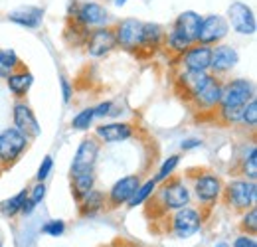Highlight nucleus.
I'll list each match as a JSON object with an SVG mask.
<instances>
[{
    "label": "nucleus",
    "mask_w": 257,
    "mask_h": 247,
    "mask_svg": "<svg viewBox=\"0 0 257 247\" xmlns=\"http://www.w3.org/2000/svg\"><path fill=\"white\" fill-rule=\"evenodd\" d=\"M255 97V85L249 79L237 77L231 79L229 83L224 85V93H222V101L218 105V115L224 123H239L241 121V113L243 107Z\"/></svg>",
    "instance_id": "nucleus-1"
},
{
    "label": "nucleus",
    "mask_w": 257,
    "mask_h": 247,
    "mask_svg": "<svg viewBox=\"0 0 257 247\" xmlns=\"http://www.w3.org/2000/svg\"><path fill=\"white\" fill-rule=\"evenodd\" d=\"M69 20L75 22L77 26L85 28V30H93V28L107 26L111 20V14L101 2H95V0L77 2V0H73L69 6Z\"/></svg>",
    "instance_id": "nucleus-2"
},
{
    "label": "nucleus",
    "mask_w": 257,
    "mask_h": 247,
    "mask_svg": "<svg viewBox=\"0 0 257 247\" xmlns=\"http://www.w3.org/2000/svg\"><path fill=\"white\" fill-rule=\"evenodd\" d=\"M225 204L237 212H245L249 208H253L257 202V184L253 180L247 178H237L231 180L227 186H224Z\"/></svg>",
    "instance_id": "nucleus-3"
},
{
    "label": "nucleus",
    "mask_w": 257,
    "mask_h": 247,
    "mask_svg": "<svg viewBox=\"0 0 257 247\" xmlns=\"http://www.w3.org/2000/svg\"><path fill=\"white\" fill-rule=\"evenodd\" d=\"M30 145V139L20 133L16 127H8L0 133V166L8 168L14 162L20 160V156L26 153Z\"/></svg>",
    "instance_id": "nucleus-4"
},
{
    "label": "nucleus",
    "mask_w": 257,
    "mask_h": 247,
    "mask_svg": "<svg viewBox=\"0 0 257 247\" xmlns=\"http://www.w3.org/2000/svg\"><path fill=\"white\" fill-rule=\"evenodd\" d=\"M225 20H227L229 30L237 32L241 36H253L257 32L255 12H253V8L249 4H245L241 0H235V2H231L227 6Z\"/></svg>",
    "instance_id": "nucleus-5"
},
{
    "label": "nucleus",
    "mask_w": 257,
    "mask_h": 247,
    "mask_svg": "<svg viewBox=\"0 0 257 247\" xmlns=\"http://www.w3.org/2000/svg\"><path fill=\"white\" fill-rule=\"evenodd\" d=\"M229 34V26H227V20L222 14H206L202 16V24H200V30L196 36V42L198 44H204V46H216V44H222Z\"/></svg>",
    "instance_id": "nucleus-6"
},
{
    "label": "nucleus",
    "mask_w": 257,
    "mask_h": 247,
    "mask_svg": "<svg viewBox=\"0 0 257 247\" xmlns=\"http://www.w3.org/2000/svg\"><path fill=\"white\" fill-rule=\"evenodd\" d=\"M143 24L137 18H123L115 24V40H117V48H123L127 52H139L141 48V40H143Z\"/></svg>",
    "instance_id": "nucleus-7"
},
{
    "label": "nucleus",
    "mask_w": 257,
    "mask_h": 247,
    "mask_svg": "<svg viewBox=\"0 0 257 247\" xmlns=\"http://www.w3.org/2000/svg\"><path fill=\"white\" fill-rule=\"evenodd\" d=\"M87 54L91 58H105L109 56L115 48H117V40H115V32L109 26H101V28H93L89 30L85 42H83Z\"/></svg>",
    "instance_id": "nucleus-8"
},
{
    "label": "nucleus",
    "mask_w": 257,
    "mask_h": 247,
    "mask_svg": "<svg viewBox=\"0 0 257 247\" xmlns=\"http://www.w3.org/2000/svg\"><path fill=\"white\" fill-rule=\"evenodd\" d=\"M99 149H101V145L95 137L83 139L75 151L73 162H71V176L79 174V172H93L97 164V156H99Z\"/></svg>",
    "instance_id": "nucleus-9"
},
{
    "label": "nucleus",
    "mask_w": 257,
    "mask_h": 247,
    "mask_svg": "<svg viewBox=\"0 0 257 247\" xmlns=\"http://www.w3.org/2000/svg\"><path fill=\"white\" fill-rule=\"evenodd\" d=\"M222 192H224L222 180L212 172H204L194 180V194H196L198 202L204 204V206H210V204L218 202Z\"/></svg>",
    "instance_id": "nucleus-10"
},
{
    "label": "nucleus",
    "mask_w": 257,
    "mask_h": 247,
    "mask_svg": "<svg viewBox=\"0 0 257 247\" xmlns=\"http://www.w3.org/2000/svg\"><path fill=\"white\" fill-rule=\"evenodd\" d=\"M202 227V214L194 208H178L172 217V231L176 237H190Z\"/></svg>",
    "instance_id": "nucleus-11"
},
{
    "label": "nucleus",
    "mask_w": 257,
    "mask_h": 247,
    "mask_svg": "<svg viewBox=\"0 0 257 247\" xmlns=\"http://www.w3.org/2000/svg\"><path fill=\"white\" fill-rule=\"evenodd\" d=\"M222 93H224V83L216 77V75H210V79L196 91V95L192 97L194 105L202 111H212L220 105L222 101Z\"/></svg>",
    "instance_id": "nucleus-12"
},
{
    "label": "nucleus",
    "mask_w": 257,
    "mask_h": 247,
    "mask_svg": "<svg viewBox=\"0 0 257 247\" xmlns=\"http://www.w3.org/2000/svg\"><path fill=\"white\" fill-rule=\"evenodd\" d=\"M239 63V54L233 46L229 44H216L212 46V62H210V71L214 75H224L231 71Z\"/></svg>",
    "instance_id": "nucleus-13"
},
{
    "label": "nucleus",
    "mask_w": 257,
    "mask_h": 247,
    "mask_svg": "<svg viewBox=\"0 0 257 247\" xmlns=\"http://www.w3.org/2000/svg\"><path fill=\"white\" fill-rule=\"evenodd\" d=\"M12 121H14V127L24 133L28 139H38L40 133H42V127L38 123L36 115H34L32 107L24 101H18L12 109Z\"/></svg>",
    "instance_id": "nucleus-14"
},
{
    "label": "nucleus",
    "mask_w": 257,
    "mask_h": 247,
    "mask_svg": "<svg viewBox=\"0 0 257 247\" xmlns=\"http://www.w3.org/2000/svg\"><path fill=\"white\" fill-rule=\"evenodd\" d=\"M210 62H212V46H204L198 42L180 56V63L186 71H210Z\"/></svg>",
    "instance_id": "nucleus-15"
},
{
    "label": "nucleus",
    "mask_w": 257,
    "mask_h": 247,
    "mask_svg": "<svg viewBox=\"0 0 257 247\" xmlns=\"http://www.w3.org/2000/svg\"><path fill=\"white\" fill-rule=\"evenodd\" d=\"M162 202H164V208L168 210H178V208H184L190 204V190L188 186L184 184L180 178H172L168 180V184H164L161 192Z\"/></svg>",
    "instance_id": "nucleus-16"
},
{
    "label": "nucleus",
    "mask_w": 257,
    "mask_h": 247,
    "mask_svg": "<svg viewBox=\"0 0 257 247\" xmlns=\"http://www.w3.org/2000/svg\"><path fill=\"white\" fill-rule=\"evenodd\" d=\"M139 184H141V180H139L137 174H128V176L119 178L115 184L111 186V190H109V196H107L109 206L111 208H119V206L127 204L128 200L133 198L135 190L139 188Z\"/></svg>",
    "instance_id": "nucleus-17"
},
{
    "label": "nucleus",
    "mask_w": 257,
    "mask_h": 247,
    "mask_svg": "<svg viewBox=\"0 0 257 247\" xmlns=\"http://www.w3.org/2000/svg\"><path fill=\"white\" fill-rule=\"evenodd\" d=\"M133 137V127L128 123H105L95 129V139L107 145L123 143Z\"/></svg>",
    "instance_id": "nucleus-18"
},
{
    "label": "nucleus",
    "mask_w": 257,
    "mask_h": 247,
    "mask_svg": "<svg viewBox=\"0 0 257 247\" xmlns=\"http://www.w3.org/2000/svg\"><path fill=\"white\" fill-rule=\"evenodd\" d=\"M8 20L22 26V28H30V30H36L42 26V20H44V10L38 8V6H22L14 12L8 14Z\"/></svg>",
    "instance_id": "nucleus-19"
},
{
    "label": "nucleus",
    "mask_w": 257,
    "mask_h": 247,
    "mask_svg": "<svg viewBox=\"0 0 257 247\" xmlns=\"http://www.w3.org/2000/svg\"><path fill=\"white\" fill-rule=\"evenodd\" d=\"M210 75L212 73H208V71H182L180 75H178V87H180V93H182V97H186V99H192L196 91L210 79Z\"/></svg>",
    "instance_id": "nucleus-20"
},
{
    "label": "nucleus",
    "mask_w": 257,
    "mask_h": 247,
    "mask_svg": "<svg viewBox=\"0 0 257 247\" xmlns=\"http://www.w3.org/2000/svg\"><path fill=\"white\" fill-rule=\"evenodd\" d=\"M164 28L157 22H145L143 24V40L139 52H155L164 44Z\"/></svg>",
    "instance_id": "nucleus-21"
},
{
    "label": "nucleus",
    "mask_w": 257,
    "mask_h": 247,
    "mask_svg": "<svg viewBox=\"0 0 257 247\" xmlns=\"http://www.w3.org/2000/svg\"><path fill=\"white\" fill-rule=\"evenodd\" d=\"M200 24H202V14L196 12V10H184L176 16L174 20V28L180 30L182 34H186L192 42H196V36H198V30H200Z\"/></svg>",
    "instance_id": "nucleus-22"
},
{
    "label": "nucleus",
    "mask_w": 257,
    "mask_h": 247,
    "mask_svg": "<svg viewBox=\"0 0 257 247\" xmlns=\"http://www.w3.org/2000/svg\"><path fill=\"white\" fill-rule=\"evenodd\" d=\"M34 83V75L30 71H26V69H22V67H18L16 71H12L8 77H6V85H8V89L10 93L14 95V97H24L26 93L30 91V87H32Z\"/></svg>",
    "instance_id": "nucleus-23"
},
{
    "label": "nucleus",
    "mask_w": 257,
    "mask_h": 247,
    "mask_svg": "<svg viewBox=\"0 0 257 247\" xmlns=\"http://www.w3.org/2000/svg\"><path fill=\"white\" fill-rule=\"evenodd\" d=\"M77 202H79V214L83 217H91L103 210V206H105V194L93 188L87 194H83Z\"/></svg>",
    "instance_id": "nucleus-24"
},
{
    "label": "nucleus",
    "mask_w": 257,
    "mask_h": 247,
    "mask_svg": "<svg viewBox=\"0 0 257 247\" xmlns=\"http://www.w3.org/2000/svg\"><path fill=\"white\" fill-rule=\"evenodd\" d=\"M164 44H166V48L172 52V54H176V56H182L192 44H196V42H192L186 34H182L180 30H176L174 26L170 28V30L164 34Z\"/></svg>",
    "instance_id": "nucleus-25"
},
{
    "label": "nucleus",
    "mask_w": 257,
    "mask_h": 247,
    "mask_svg": "<svg viewBox=\"0 0 257 247\" xmlns=\"http://www.w3.org/2000/svg\"><path fill=\"white\" fill-rule=\"evenodd\" d=\"M71 184H73V196L75 200H79L83 194H87L89 190L95 188V170L93 172H79L71 176Z\"/></svg>",
    "instance_id": "nucleus-26"
},
{
    "label": "nucleus",
    "mask_w": 257,
    "mask_h": 247,
    "mask_svg": "<svg viewBox=\"0 0 257 247\" xmlns=\"http://www.w3.org/2000/svg\"><path fill=\"white\" fill-rule=\"evenodd\" d=\"M18 67H20V58L14 50H10V48L0 50V79H6Z\"/></svg>",
    "instance_id": "nucleus-27"
},
{
    "label": "nucleus",
    "mask_w": 257,
    "mask_h": 247,
    "mask_svg": "<svg viewBox=\"0 0 257 247\" xmlns=\"http://www.w3.org/2000/svg\"><path fill=\"white\" fill-rule=\"evenodd\" d=\"M26 198H28V190H22V192H18L16 196L4 200V202L0 204V214L6 217H14L16 214H20L22 204H24Z\"/></svg>",
    "instance_id": "nucleus-28"
},
{
    "label": "nucleus",
    "mask_w": 257,
    "mask_h": 247,
    "mask_svg": "<svg viewBox=\"0 0 257 247\" xmlns=\"http://www.w3.org/2000/svg\"><path fill=\"white\" fill-rule=\"evenodd\" d=\"M155 190H157V182H155V180H147V182L139 184V188H137L135 194H133V198L127 202V206L128 208H137V206L145 204V202L155 194Z\"/></svg>",
    "instance_id": "nucleus-29"
},
{
    "label": "nucleus",
    "mask_w": 257,
    "mask_h": 247,
    "mask_svg": "<svg viewBox=\"0 0 257 247\" xmlns=\"http://www.w3.org/2000/svg\"><path fill=\"white\" fill-rule=\"evenodd\" d=\"M241 174L247 180H257V147L251 145L249 151H245V155L241 158Z\"/></svg>",
    "instance_id": "nucleus-30"
},
{
    "label": "nucleus",
    "mask_w": 257,
    "mask_h": 247,
    "mask_svg": "<svg viewBox=\"0 0 257 247\" xmlns=\"http://www.w3.org/2000/svg\"><path fill=\"white\" fill-rule=\"evenodd\" d=\"M93 119H95V113H93V107H87L83 111H79L73 121H71V127L77 129V131H87L91 125H93Z\"/></svg>",
    "instance_id": "nucleus-31"
},
{
    "label": "nucleus",
    "mask_w": 257,
    "mask_h": 247,
    "mask_svg": "<svg viewBox=\"0 0 257 247\" xmlns=\"http://www.w3.org/2000/svg\"><path fill=\"white\" fill-rule=\"evenodd\" d=\"M178 164H180V156L178 155L168 156V158L162 162V166H161V170H159V174H157V178H155V182H164V180H168V178L172 176V172L176 170Z\"/></svg>",
    "instance_id": "nucleus-32"
},
{
    "label": "nucleus",
    "mask_w": 257,
    "mask_h": 247,
    "mask_svg": "<svg viewBox=\"0 0 257 247\" xmlns=\"http://www.w3.org/2000/svg\"><path fill=\"white\" fill-rule=\"evenodd\" d=\"M239 123L247 125L249 129H255L257 125V97H253L245 107H243V113H241V121Z\"/></svg>",
    "instance_id": "nucleus-33"
},
{
    "label": "nucleus",
    "mask_w": 257,
    "mask_h": 247,
    "mask_svg": "<svg viewBox=\"0 0 257 247\" xmlns=\"http://www.w3.org/2000/svg\"><path fill=\"white\" fill-rule=\"evenodd\" d=\"M241 229L247 233V235H255L257 233V208H249L245 210L243 219H241Z\"/></svg>",
    "instance_id": "nucleus-34"
},
{
    "label": "nucleus",
    "mask_w": 257,
    "mask_h": 247,
    "mask_svg": "<svg viewBox=\"0 0 257 247\" xmlns=\"http://www.w3.org/2000/svg\"><path fill=\"white\" fill-rule=\"evenodd\" d=\"M42 231L48 233V235H52V237H60L65 231V223L62 219H50V221L42 227Z\"/></svg>",
    "instance_id": "nucleus-35"
},
{
    "label": "nucleus",
    "mask_w": 257,
    "mask_h": 247,
    "mask_svg": "<svg viewBox=\"0 0 257 247\" xmlns=\"http://www.w3.org/2000/svg\"><path fill=\"white\" fill-rule=\"evenodd\" d=\"M52 168H54V160H52V156H46L44 160H42V164H40V168H38V174H36V180L38 182H44L48 176H50V172H52Z\"/></svg>",
    "instance_id": "nucleus-36"
},
{
    "label": "nucleus",
    "mask_w": 257,
    "mask_h": 247,
    "mask_svg": "<svg viewBox=\"0 0 257 247\" xmlns=\"http://www.w3.org/2000/svg\"><path fill=\"white\" fill-rule=\"evenodd\" d=\"M44 198H46V184H44V182H38V184H36L32 190H30V194H28V200L32 202L34 206H38V204H40Z\"/></svg>",
    "instance_id": "nucleus-37"
},
{
    "label": "nucleus",
    "mask_w": 257,
    "mask_h": 247,
    "mask_svg": "<svg viewBox=\"0 0 257 247\" xmlns=\"http://www.w3.org/2000/svg\"><path fill=\"white\" fill-rule=\"evenodd\" d=\"M93 113H95V119H101V117H107L113 113V103L111 101H105V103H99L97 107H93Z\"/></svg>",
    "instance_id": "nucleus-38"
},
{
    "label": "nucleus",
    "mask_w": 257,
    "mask_h": 247,
    "mask_svg": "<svg viewBox=\"0 0 257 247\" xmlns=\"http://www.w3.org/2000/svg\"><path fill=\"white\" fill-rule=\"evenodd\" d=\"M233 247H257L255 243V237L253 235H239L235 241H233Z\"/></svg>",
    "instance_id": "nucleus-39"
},
{
    "label": "nucleus",
    "mask_w": 257,
    "mask_h": 247,
    "mask_svg": "<svg viewBox=\"0 0 257 247\" xmlns=\"http://www.w3.org/2000/svg\"><path fill=\"white\" fill-rule=\"evenodd\" d=\"M60 85H62V95H64V103H69L71 101V95H73V89H71V85H69V81L62 77L60 79Z\"/></svg>",
    "instance_id": "nucleus-40"
},
{
    "label": "nucleus",
    "mask_w": 257,
    "mask_h": 247,
    "mask_svg": "<svg viewBox=\"0 0 257 247\" xmlns=\"http://www.w3.org/2000/svg\"><path fill=\"white\" fill-rule=\"evenodd\" d=\"M200 147H202V141H200V139H186V141H182V145H180L182 151H194V149H200Z\"/></svg>",
    "instance_id": "nucleus-41"
},
{
    "label": "nucleus",
    "mask_w": 257,
    "mask_h": 247,
    "mask_svg": "<svg viewBox=\"0 0 257 247\" xmlns=\"http://www.w3.org/2000/svg\"><path fill=\"white\" fill-rule=\"evenodd\" d=\"M105 2H113L115 6H125L127 4V0H105Z\"/></svg>",
    "instance_id": "nucleus-42"
},
{
    "label": "nucleus",
    "mask_w": 257,
    "mask_h": 247,
    "mask_svg": "<svg viewBox=\"0 0 257 247\" xmlns=\"http://www.w3.org/2000/svg\"><path fill=\"white\" fill-rule=\"evenodd\" d=\"M216 247H227V243H224V241H222V243H216Z\"/></svg>",
    "instance_id": "nucleus-43"
},
{
    "label": "nucleus",
    "mask_w": 257,
    "mask_h": 247,
    "mask_svg": "<svg viewBox=\"0 0 257 247\" xmlns=\"http://www.w3.org/2000/svg\"><path fill=\"white\" fill-rule=\"evenodd\" d=\"M0 247H2V233H0Z\"/></svg>",
    "instance_id": "nucleus-44"
},
{
    "label": "nucleus",
    "mask_w": 257,
    "mask_h": 247,
    "mask_svg": "<svg viewBox=\"0 0 257 247\" xmlns=\"http://www.w3.org/2000/svg\"><path fill=\"white\" fill-rule=\"evenodd\" d=\"M77 2H85V0H77Z\"/></svg>",
    "instance_id": "nucleus-45"
},
{
    "label": "nucleus",
    "mask_w": 257,
    "mask_h": 247,
    "mask_svg": "<svg viewBox=\"0 0 257 247\" xmlns=\"http://www.w3.org/2000/svg\"><path fill=\"white\" fill-rule=\"evenodd\" d=\"M2 170H4V168H2V166H0V172H2Z\"/></svg>",
    "instance_id": "nucleus-46"
}]
</instances>
